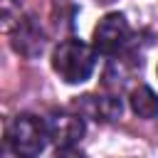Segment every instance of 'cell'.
<instances>
[{
    "instance_id": "cell-1",
    "label": "cell",
    "mask_w": 158,
    "mask_h": 158,
    "mask_svg": "<svg viewBox=\"0 0 158 158\" xmlns=\"http://www.w3.org/2000/svg\"><path fill=\"white\" fill-rule=\"evenodd\" d=\"M94 67H96V49L79 40H64L52 52V69L67 84H84L94 74Z\"/></svg>"
},
{
    "instance_id": "cell-2",
    "label": "cell",
    "mask_w": 158,
    "mask_h": 158,
    "mask_svg": "<svg viewBox=\"0 0 158 158\" xmlns=\"http://www.w3.org/2000/svg\"><path fill=\"white\" fill-rule=\"evenodd\" d=\"M5 141L17 156H40L49 141L47 121L35 114H20L7 123Z\"/></svg>"
},
{
    "instance_id": "cell-3",
    "label": "cell",
    "mask_w": 158,
    "mask_h": 158,
    "mask_svg": "<svg viewBox=\"0 0 158 158\" xmlns=\"http://www.w3.org/2000/svg\"><path fill=\"white\" fill-rule=\"evenodd\" d=\"M131 40V27L121 12H111L94 27V49L99 54H116Z\"/></svg>"
},
{
    "instance_id": "cell-4",
    "label": "cell",
    "mask_w": 158,
    "mask_h": 158,
    "mask_svg": "<svg viewBox=\"0 0 158 158\" xmlns=\"http://www.w3.org/2000/svg\"><path fill=\"white\" fill-rule=\"evenodd\" d=\"M49 138L59 151L77 146L84 138V118L81 114H52L47 118Z\"/></svg>"
},
{
    "instance_id": "cell-5",
    "label": "cell",
    "mask_w": 158,
    "mask_h": 158,
    "mask_svg": "<svg viewBox=\"0 0 158 158\" xmlns=\"http://www.w3.org/2000/svg\"><path fill=\"white\" fill-rule=\"evenodd\" d=\"M44 44H47L44 42V32L35 22V17H22L15 25V30H12V49L17 54L32 59V57L44 52Z\"/></svg>"
},
{
    "instance_id": "cell-6",
    "label": "cell",
    "mask_w": 158,
    "mask_h": 158,
    "mask_svg": "<svg viewBox=\"0 0 158 158\" xmlns=\"http://www.w3.org/2000/svg\"><path fill=\"white\" fill-rule=\"evenodd\" d=\"M77 109L81 116H89V118H96V121H114L121 116V99L116 96H79L77 101Z\"/></svg>"
},
{
    "instance_id": "cell-7",
    "label": "cell",
    "mask_w": 158,
    "mask_h": 158,
    "mask_svg": "<svg viewBox=\"0 0 158 158\" xmlns=\"http://www.w3.org/2000/svg\"><path fill=\"white\" fill-rule=\"evenodd\" d=\"M131 111L138 116V118H156L158 116V96L151 86L141 84L131 91Z\"/></svg>"
},
{
    "instance_id": "cell-8",
    "label": "cell",
    "mask_w": 158,
    "mask_h": 158,
    "mask_svg": "<svg viewBox=\"0 0 158 158\" xmlns=\"http://www.w3.org/2000/svg\"><path fill=\"white\" fill-rule=\"evenodd\" d=\"M96 2H114V0H96Z\"/></svg>"
}]
</instances>
